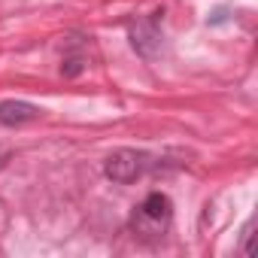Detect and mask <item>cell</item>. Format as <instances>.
<instances>
[{
	"instance_id": "1",
	"label": "cell",
	"mask_w": 258,
	"mask_h": 258,
	"mask_svg": "<svg viewBox=\"0 0 258 258\" xmlns=\"http://www.w3.org/2000/svg\"><path fill=\"white\" fill-rule=\"evenodd\" d=\"M170 219H173V201H170L167 195H161V191H152V195H146L143 204L134 210L131 225H134L137 234H155V237H161V234L167 231Z\"/></svg>"
},
{
	"instance_id": "2",
	"label": "cell",
	"mask_w": 258,
	"mask_h": 258,
	"mask_svg": "<svg viewBox=\"0 0 258 258\" xmlns=\"http://www.w3.org/2000/svg\"><path fill=\"white\" fill-rule=\"evenodd\" d=\"M152 167V158L146 152L137 149H115L106 161H103V176L118 182V185H131L137 182L146 170Z\"/></svg>"
},
{
	"instance_id": "3",
	"label": "cell",
	"mask_w": 258,
	"mask_h": 258,
	"mask_svg": "<svg viewBox=\"0 0 258 258\" xmlns=\"http://www.w3.org/2000/svg\"><path fill=\"white\" fill-rule=\"evenodd\" d=\"M158 16L161 13H155L152 19H134L127 25V37H131L134 52L140 58H146V61H155L164 52V34L158 28Z\"/></svg>"
},
{
	"instance_id": "4",
	"label": "cell",
	"mask_w": 258,
	"mask_h": 258,
	"mask_svg": "<svg viewBox=\"0 0 258 258\" xmlns=\"http://www.w3.org/2000/svg\"><path fill=\"white\" fill-rule=\"evenodd\" d=\"M40 115H43V109L28 103V100H0V124H7V127L37 121Z\"/></svg>"
},
{
	"instance_id": "5",
	"label": "cell",
	"mask_w": 258,
	"mask_h": 258,
	"mask_svg": "<svg viewBox=\"0 0 258 258\" xmlns=\"http://www.w3.org/2000/svg\"><path fill=\"white\" fill-rule=\"evenodd\" d=\"M252 231H255V222L249 219L246 228H243V237H240V249H243V255H252Z\"/></svg>"
},
{
	"instance_id": "6",
	"label": "cell",
	"mask_w": 258,
	"mask_h": 258,
	"mask_svg": "<svg viewBox=\"0 0 258 258\" xmlns=\"http://www.w3.org/2000/svg\"><path fill=\"white\" fill-rule=\"evenodd\" d=\"M79 70H82V58H79V55H73V58H67V61L61 64V73H64V76H76Z\"/></svg>"
}]
</instances>
